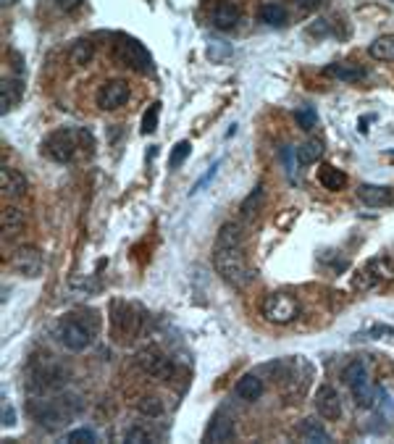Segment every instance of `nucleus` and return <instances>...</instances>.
Here are the masks:
<instances>
[{"mask_svg":"<svg viewBox=\"0 0 394 444\" xmlns=\"http://www.w3.org/2000/svg\"><path fill=\"white\" fill-rule=\"evenodd\" d=\"M213 268L234 289H245L252 282V268L248 266L242 247H213Z\"/></svg>","mask_w":394,"mask_h":444,"instance_id":"nucleus-1","label":"nucleus"},{"mask_svg":"<svg viewBox=\"0 0 394 444\" xmlns=\"http://www.w3.org/2000/svg\"><path fill=\"white\" fill-rule=\"evenodd\" d=\"M98 334V318H85V313H72L58 326L61 344L72 353H82L92 344V337Z\"/></svg>","mask_w":394,"mask_h":444,"instance_id":"nucleus-2","label":"nucleus"},{"mask_svg":"<svg viewBox=\"0 0 394 444\" xmlns=\"http://www.w3.org/2000/svg\"><path fill=\"white\" fill-rule=\"evenodd\" d=\"M261 313L268 324L276 326L292 324L294 318L300 315V302L292 295H287V292H274V295H268L263 300Z\"/></svg>","mask_w":394,"mask_h":444,"instance_id":"nucleus-3","label":"nucleus"},{"mask_svg":"<svg viewBox=\"0 0 394 444\" xmlns=\"http://www.w3.org/2000/svg\"><path fill=\"white\" fill-rule=\"evenodd\" d=\"M379 282H394V260L386 258V255L371 258L360 271V276L355 279V287L358 289H371Z\"/></svg>","mask_w":394,"mask_h":444,"instance_id":"nucleus-4","label":"nucleus"},{"mask_svg":"<svg viewBox=\"0 0 394 444\" xmlns=\"http://www.w3.org/2000/svg\"><path fill=\"white\" fill-rule=\"evenodd\" d=\"M116 58L124 66H131L134 71H142V74H147L153 69V58H150V53L145 50V45L131 40V37H118Z\"/></svg>","mask_w":394,"mask_h":444,"instance_id":"nucleus-5","label":"nucleus"},{"mask_svg":"<svg viewBox=\"0 0 394 444\" xmlns=\"http://www.w3.org/2000/svg\"><path fill=\"white\" fill-rule=\"evenodd\" d=\"M137 366L155 379H171V373H174L171 360L163 355L158 347H142L137 353Z\"/></svg>","mask_w":394,"mask_h":444,"instance_id":"nucleus-6","label":"nucleus"},{"mask_svg":"<svg viewBox=\"0 0 394 444\" xmlns=\"http://www.w3.org/2000/svg\"><path fill=\"white\" fill-rule=\"evenodd\" d=\"M43 153L47 158H53V161H58V163L74 161V153H76L74 132H53L43 142Z\"/></svg>","mask_w":394,"mask_h":444,"instance_id":"nucleus-7","label":"nucleus"},{"mask_svg":"<svg viewBox=\"0 0 394 444\" xmlns=\"http://www.w3.org/2000/svg\"><path fill=\"white\" fill-rule=\"evenodd\" d=\"M11 266L14 271H19L21 276H40L43 274V252L37 250L34 245H21V247H16V252L11 255Z\"/></svg>","mask_w":394,"mask_h":444,"instance_id":"nucleus-8","label":"nucleus"},{"mask_svg":"<svg viewBox=\"0 0 394 444\" xmlns=\"http://www.w3.org/2000/svg\"><path fill=\"white\" fill-rule=\"evenodd\" d=\"M316 410L321 418H329V421H334L342 415V400H339V392H336L331 384H321L316 389Z\"/></svg>","mask_w":394,"mask_h":444,"instance_id":"nucleus-9","label":"nucleus"},{"mask_svg":"<svg viewBox=\"0 0 394 444\" xmlns=\"http://www.w3.org/2000/svg\"><path fill=\"white\" fill-rule=\"evenodd\" d=\"M129 100V85L121 82V79H113V82H105L100 89H98V105L102 111H111V108H118Z\"/></svg>","mask_w":394,"mask_h":444,"instance_id":"nucleus-10","label":"nucleus"},{"mask_svg":"<svg viewBox=\"0 0 394 444\" xmlns=\"http://www.w3.org/2000/svg\"><path fill=\"white\" fill-rule=\"evenodd\" d=\"M234 434H237V423H234V418L223 413H216L213 415V421H210V426L205 431V442H216V444H226L234 439Z\"/></svg>","mask_w":394,"mask_h":444,"instance_id":"nucleus-11","label":"nucleus"},{"mask_svg":"<svg viewBox=\"0 0 394 444\" xmlns=\"http://www.w3.org/2000/svg\"><path fill=\"white\" fill-rule=\"evenodd\" d=\"M111 324H113V329H116L121 337H131V334H137V329H140V315L131 311L129 305L116 302V305H113V313H111Z\"/></svg>","mask_w":394,"mask_h":444,"instance_id":"nucleus-12","label":"nucleus"},{"mask_svg":"<svg viewBox=\"0 0 394 444\" xmlns=\"http://www.w3.org/2000/svg\"><path fill=\"white\" fill-rule=\"evenodd\" d=\"M358 197L363 200L365 206L381 208V206H392L394 192L392 187H381V184H360L358 187Z\"/></svg>","mask_w":394,"mask_h":444,"instance_id":"nucleus-13","label":"nucleus"},{"mask_svg":"<svg viewBox=\"0 0 394 444\" xmlns=\"http://www.w3.org/2000/svg\"><path fill=\"white\" fill-rule=\"evenodd\" d=\"M0 187H3V195H8V197H21V195H27V179L21 171L6 166L0 171Z\"/></svg>","mask_w":394,"mask_h":444,"instance_id":"nucleus-14","label":"nucleus"},{"mask_svg":"<svg viewBox=\"0 0 394 444\" xmlns=\"http://www.w3.org/2000/svg\"><path fill=\"white\" fill-rule=\"evenodd\" d=\"M234 392H237L239 400L255 402L263 395V379L261 376H255V373H248V376H242V379L237 381Z\"/></svg>","mask_w":394,"mask_h":444,"instance_id":"nucleus-15","label":"nucleus"},{"mask_svg":"<svg viewBox=\"0 0 394 444\" xmlns=\"http://www.w3.org/2000/svg\"><path fill=\"white\" fill-rule=\"evenodd\" d=\"M318 184H321L323 190H329V192H339V190H344V184H347V174L339 171V168H334V166H321V171H318Z\"/></svg>","mask_w":394,"mask_h":444,"instance_id":"nucleus-16","label":"nucleus"},{"mask_svg":"<svg viewBox=\"0 0 394 444\" xmlns=\"http://www.w3.org/2000/svg\"><path fill=\"white\" fill-rule=\"evenodd\" d=\"M323 76L339 79V82H358V79H363L365 76V71L363 69H358V66H347V63H329V66L323 69Z\"/></svg>","mask_w":394,"mask_h":444,"instance_id":"nucleus-17","label":"nucleus"},{"mask_svg":"<svg viewBox=\"0 0 394 444\" xmlns=\"http://www.w3.org/2000/svg\"><path fill=\"white\" fill-rule=\"evenodd\" d=\"M352 389V397H355V405L358 408H373V402H376V389L371 386L368 381V373H365L363 379H358L355 384H350Z\"/></svg>","mask_w":394,"mask_h":444,"instance_id":"nucleus-18","label":"nucleus"},{"mask_svg":"<svg viewBox=\"0 0 394 444\" xmlns=\"http://www.w3.org/2000/svg\"><path fill=\"white\" fill-rule=\"evenodd\" d=\"M242 242H245V237H242V226L239 223H223L219 229V234H216V245L219 247H242Z\"/></svg>","mask_w":394,"mask_h":444,"instance_id":"nucleus-19","label":"nucleus"},{"mask_svg":"<svg viewBox=\"0 0 394 444\" xmlns=\"http://www.w3.org/2000/svg\"><path fill=\"white\" fill-rule=\"evenodd\" d=\"M21 92H24V85H21L16 76L3 82V87H0V108H3V113H6V111H11V108L19 103Z\"/></svg>","mask_w":394,"mask_h":444,"instance_id":"nucleus-20","label":"nucleus"},{"mask_svg":"<svg viewBox=\"0 0 394 444\" xmlns=\"http://www.w3.org/2000/svg\"><path fill=\"white\" fill-rule=\"evenodd\" d=\"M300 434H303V439H305V442H318V444L331 442L329 431L323 429V423L321 421H316V418H305V421H303V426H300Z\"/></svg>","mask_w":394,"mask_h":444,"instance_id":"nucleus-21","label":"nucleus"},{"mask_svg":"<svg viewBox=\"0 0 394 444\" xmlns=\"http://www.w3.org/2000/svg\"><path fill=\"white\" fill-rule=\"evenodd\" d=\"M321 155H323V142H321V140H307V142H303V145H297V148H294V158L303 163V166L316 163Z\"/></svg>","mask_w":394,"mask_h":444,"instance_id":"nucleus-22","label":"nucleus"},{"mask_svg":"<svg viewBox=\"0 0 394 444\" xmlns=\"http://www.w3.org/2000/svg\"><path fill=\"white\" fill-rule=\"evenodd\" d=\"M371 58L376 60H394V34H381L368 47Z\"/></svg>","mask_w":394,"mask_h":444,"instance_id":"nucleus-23","label":"nucleus"},{"mask_svg":"<svg viewBox=\"0 0 394 444\" xmlns=\"http://www.w3.org/2000/svg\"><path fill=\"white\" fill-rule=\"evenodd\" d=\"M3 232L6 234H19L24 229V210H19L16 206L3 208Z\"/></svg>","mask_w":394,"mask_h":444,"instance_id":"nucleus-24","label":"nucleus"},{"mask_svg":"<svg viewBox=\"0 0 394 444\" xmlns=\"http://www.w3.org/2000/svg\"><path fill=\"white\" fill-rule=\"evenodd\" d=\"M237 21H239V11L234 8V5H219L216 11H213V24L219 27V30H234L237 27Z\"/></svg>","mask_w":394,"mask_h":444,"instance_id":"nucleus-25","label":"nucleus"},{"mask_svg":"<svg viewBox=\"0 0 394 444\" xmlns=\"http://www.w3.org/2000/svg\"><path fill=\"white\" fill-rule=\"evenodd\" d=\"M261 19L271 27H281V24H287V8L278 3H265L261 8Z\"/></svg>","mask_w":394,"mask_h":444,"instance_id":"nucleus-26","label":"nucleus"},{"mask_svg":"<svg viewBox=\"0 0 394 444\" xmlns=\"http://www.w3.org/2000/svg\"><path fill=\"white\" fill-rule=\"evenodd\" d=\"M294 121H297V126L305 129V132H313V129L318 126V116H316L313 108H300V111L294 113Z\"/></svg>","mask_w":394,"mask_h":444,"instance_id":"nucleus-27","label":"nucleus"},{"mask_svg":"<svg viewBox=\"0 0 394 444\" xmlns=\"http://www.w3.org/2000/svg\"><path fill=\"white\" fill-rule=\"evenodd\" d=\"M365 373H368V370H365L363 363H360V360H352L350 366H347V368L342 370V379H344V384L350 386V384H355L358 379H363Z\"/></svg>","mask_w":394,"mask_h":444,"instance_id":"nucleus-28","label":"nucleus"},{"mask_svg":"<svg viewBox=\"0 0 394 444\" xmlns=\"http://www.w3.org/2000/svg\"><path fill=\"white\" fill-rule=\"evenodd\" d=\"M192 153V145L187 142V140H182L179 145H176L174 150H171V158H168V163H171V168H179L182 163L187 161V155Z\"/></svg>","mask_w":394,"mask_h":444,"instance_id":"nucleus-29","label":"nucleus"},{"mask_svg":"<svg viewBox=\"0 0 394 444\" xmlns=\"http://www.w3.org/2000/svg\"><path fill=\"white\" fill-rule=\"evenodd\" d=\"M158 116H161V103H153L150 111L145 113V119H142V134H150L158 129Z\"/></svg>","mask_w":394,"mask_h":444,"instance_id":"nucleus-30","label":"nucleus"},{"mask_svg":"<svg viewBox=\"0 0 394 444\" xmlns=\"http://www.w3.org/2000/svg\"><path fill=\"white\" fill-rule=\"evenodd\" d=\"M137 408H140V413L153 415V418L163 415V405H161V400H158V397H142V400L137 402Z\"/></svg>","mask_w":394,"mask_h":444,"instance_id":"nucleus-31","label":"nucleus"},{"mask_svg":"<svg viewBox=\"0 0 394 444\" xmlns=\"http://www.w3.org/2000/svg\"><path fill=\"white\" fill-rule=\"evenodd\" d=\"M72 58H74V63H76V66H85V63H89V58H92V45L82 40V43L74 47Z\"/></svg>","mask_w":394,"mask_h":444,"instance_id":"nucleus-32","label":"nucleus"},{"mask_svg":"<svg viewBox=\"0 0 394 444\" xmlns=\"http://www.w3.org/2000/svg\"><path fill=\"white\" fill-rule=\"evenodd\" d=\"M66 442H72V444H79V442H98V436H95V431L92 429H76V431H72L69 436H66Z\"/></svg>","mask_w":394,"mask_h":444,"instance_id":"nucleus-33","label":"nucleus"},{"mask_svg":"<svg viewBox=\"0 0 394 444\" xmlns=\"http://www.w3.org/2000/svg\"><path fill=\"white\" fill-rule=\"evenodd\" d=\"M127 442H131V444H145V442H150V434H147L145 429H140V426H131V429L127 431Z\"/></svg>","mask_w":394,"mask_h":444,"instance_id":"nucleus-34","label":"nucleus"},{"mask_svg":"<svg viewBox=\"0 0 394 444\" xmlns=\"http://www.w3.org/2000/svg\"><path fill=\"white\" fill-rule=\"evenodd\" d=\"M56 5H58L61 11H66V14H72V11H76V8L82 5V0H56Z\"/></svg>","mask_w":394,"mask_h":444,"instance_id":"nucleus-35","label":"nucleus"},{"mask_svg":"<svg viewBox=\"0 0 394 444\" xmlns=\"http://www.w3.org/2000/svg\"><path fill=\"white\" fill-rule=\"evenodd\" d=\"M300 8H305V11H313V8H318L321 5V0H294Z\"/></svg>","mask_w":394,"mask_h":444,"instance_id":"nucleus-36","label":"nucleus"}]
</instances>
